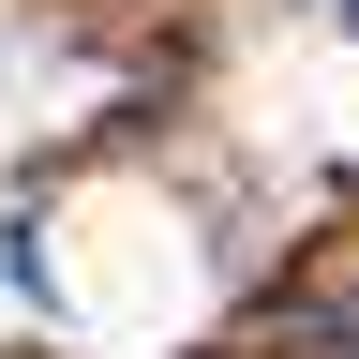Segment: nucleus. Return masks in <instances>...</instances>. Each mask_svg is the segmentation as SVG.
<instances>
[{"label":"nucleus","mask_w":359,"mask_h":359,"mask_svg":"<svg viewBox=\"0 0 359 359\" xmlns=\"http://www.w3.org/2000/svg\"><path fill=\"white\" fill-rule=\"evenodd\" d=\"M344 30H359V0H344Z\"/></svg>","instance_id":"1"}]
</instances>
